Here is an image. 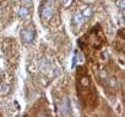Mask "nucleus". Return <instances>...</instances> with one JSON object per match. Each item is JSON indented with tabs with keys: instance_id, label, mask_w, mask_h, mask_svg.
Returning a JSON list of instances; mask_svg holds the SVG:
<instances>
[{
	"instance_id": "obj_4",
	"label": "nucleus",
	"mask_w": 125,
	"mask_h": 117,
	"mask_svg": "<svg viewBox=\"0 0 125 117\" xmlns=\"http://www.w3.org/2000/svg\"><path fill=\"white\" fill-rule=\"evenodd\" d=\"M39 14H41V19L45 22V21H49L53 16V9L52 6L49 5V3H43L39 8Z\"/></svg>"
},
{
	"instance_id": "obj_11",
	"label": "nucleus",
	"mask_w": 125,
	"mask_h": 117,
	"mask_svg": "<svg viewBox=\"0 0 125 117\" xmlns=\"http://www.w3.org/2000/svg\"><path fill=\"white\" fill-rule=\"evenodd\" d=\"M47 1H49V3H52V1H54V0H47Z\"/></svg>"
},
{
	"instance_id": "obj_1",
	"label": "nucleus",
	"mask_w": 125,
	"mask_h": 117,
	"mask_svg": "<svg viewBox=\"0 0 125 117\" xmlns=\"http://www.w3.org/2000/svg\"><path fill=\"white\" fill-rule=\"evenodd\" d=\"M77 95L86 107H93L97 104V91L91 81V78L83 67L77 69Z\"/></svg>"
},
{
	"instance_id": "obj_10",
	"label": "nucleus",
	"mask_w": 125,
	"mask_h": 117,
	"mask_svg": "<svg viewBox=\"0 0 125 117\" xmlns=\"http://www.w3.org/2000/svg\"><path fill=\"white\" fill-rule=\"evenodd\" d=\"M25 3H31V0H23Z\"/></svg>"
},
{
	"instance_id": "obj_7",
	"label": "nucleus",
	"mask_w": 125,
	"mask_h": 117,
	"mask_svg": "<svg viewBox=\"0 0 125 117\" xmlns=\"http://www.w3.org/2000/svg\"><path fill=\"white\" fill-rule=\"evenodd\" d=\"M28 14H30V11H28V8L27 6H25V5L20 6V9L17 11V15H19L20 19H26L28 16Z\"/></svg>"
},
{
	"instance_id": "obj_8",
	"label": "nucleus",
	"mask_w": 125,
	"mask_h": 117,
	"mask_svg": "<svg viewBox=\"0 0 125 117\" xmlns=\"http://www.w3.org/2000/svg\"><path fill=\"white\" fill-rule=\"evenodd\" d=\"M81 13H82V15H83L85 19H91V17L93 16V10H92V8H90V6H86V8L83 9V11H81Z\"/></svg>"
},
{
	"instance_id": "obj_6",
	"label": "nucleus",
	"mask_w": 125,
	"mask_h": 117,
	"mask_svg": "<svg viewBox=\"0 0 125 117\" xmlns=\"http://www.w3.org/2000/svg\"><path fill=\"white\" fill-rule=\"evenodd\" d=\"M38 65H39V69L44 73L49 72V69H50V63H49L48 59H45V58H42V59L39 61V63H38Z\"/></svg>"
},
{
	"instance_id": "obj_2",
	"label": "nucleus",
	"mask_w": 125,
	"mask_h": 117,
	"mask_svg": "<svg viewBox=\"0 0 125 117\" xmlns=\"http://www.w3.org/2000/svg\"><path fill=\"white\" fill-rule=\"evenodd\" d=\"M36 38V28L33 25H28L21 31V39L23 43H32Z\"/></svg>"
},
{
	"instance_id": "obj_9",
	"label": "nucleus",
	"mask_w": 125,
	"mask_h": 117,
	"mask_svg": "<svg viewBox=\"0 0 125 117\" xmlns=\"http://www.w3.org/2000/svg\"><path fill=\"white\" fill-rule=\"evenodd\" d=\"M71 1H73V0H62V4H64V6H69L70 4H71Z\"/></svg>"
},
{
	"instance_id": "obj_5",
	"label": "nucleus",
	"mask_w": 125,
	"mask_h": 117,
	"mask_svg": "<svg viewBox=\"0 0 125 117\" xmlns=\"http://www.w3.org/2000/svg\"><path fill=\"white\" fill-rule=\"evenodd\" d=\"M85 17H83V15H82V13L81 11H76L74 15H73V19H71V21H73V25L76 27V28H80L83 24H85Z\"/></svg>"
},
{
	"instance_id": "obj_3",
	"label": "nucleus",
	"mask_w": 125,
	"mask_h": 117,
	"mask_svg": "<svg viewBox=\"0 0 125 117\" xmlns=\"http://www.w3.org/2000/svg\"><path fill=\"white\" fill-rule=\"evenodd\" d=\"M71 106H70V99L68 97H64V99H61L58 104V111L60 115L62 116H68L71 113Z\"/></svg>"
}]
</instances>
